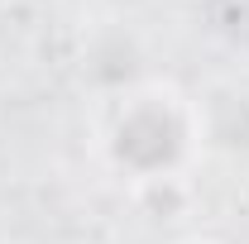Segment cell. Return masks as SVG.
Wrapping results in <instances>:
<instances>
[{
    "label": "cell",
    "mask_w": 249,
    "mask_h": 244,
    "mask_svg": "<svg viewBox=\"0 0 249 244\" xmlns=\"http://www.w3.org/2000/svg\"><path fill=\"white\" fill-rule=\"evenodd\" d=\"M10 244H19V240H10Z\"/></svg>",
    "instance_id": "277c9868"
},
{
    "label": "cell",
    "mask_w": 249,
    "mask_h": 244,
    "mask_svg": "<svg viewBox=\"0 0 249 244\" xmlns=\"http://www.w3.org/2000/svg\"><path fill=\"white\" fill-rule=\"evenodd\" d=\"M182 244H220V240H206V235H196V240H182Z\"/></svg>",
    "instance_id": "3957f363"
},
{
    "label": "cell",
    "mask_w": 249,
    "mask_h": 244,
    "mask_svg": "<svg viewBox=\"0 0 249 244\" xmlns=\"http://www.w3.org/2000/svg\"><path fill=\"white\" fill-rule=\"evenodd\" d=\"M134 211L154 225H173L192 211V187L182 173H168V177H144L134 182Z\"/></svg>",
    "instance_id": "7a4b0ae2"
},
{
    "label": "cell",
    "mask_w": 249,
    "mask_h": 244,
    "mask_svg": "<svg viewBox=\"0 0 249 244\" xmlns=\"http://www.w3.org/2000/svg\"><path fill=\"white\" fill-rule=\"evenodd\" d=\"M196 149V110L173 82H144L120 101L106 153L124 177H168L182 173Z\"/></svg>",
    "instance_id": "6da1fadb"
}]
</instances>
